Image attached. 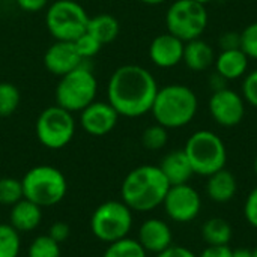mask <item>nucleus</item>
I'll return each instance as SVG.
<instances>
[{
  "mask_svg": "<svg viewBox=\"0 0 257 257\" xmlns=\"http://www.w3.org/2000/svg\"><path fill=\"white\" fill-rule=\"evenodd\" d=\"M158 89L149 69L128 63L111 74L107 84V101L119 116L134 119L151 113Z\"/></svg>",
  "mask_w": 257,
  "mask_h": 257,
  "instance_id": "f257e3e1",
  "label": "nucleus"
},
{
  "mask_svg": "<svg viewBox=\"0 0 257 257\" xmlns=\"http://www.w3.org/2000/svg\"><path fill=\"white\" fill-rule=\"evenodd\" d=\"M170 188L169 181L158 166H139L123 179L120 187L122 202L134 212H149L163 205Z\"/></svg>",
  "mask_w": 257,
  "mask_h": 257,
  "instance_id": "f03ea898",
  "label": "nucleus"
},
{
  "mask_svg": "<svg viewBox=\"0 0 257 257\" xmlns=\"http://www.w3.org/2000/svg\"><path fill=\"white\" fill-rule=\"evenodd\" d=\"M197 111L199 98L196 92L182 83H172L160 87L151 108L155 122L167 130L187 126L193 122Z\"/></svg>",
  "mask_w": 257,
  "mask_h": 257,
  "instance_id": "7ed1b4c3",
  "label": "nucleus"
},
{
  "mask_svg": "<svg viewBox=\"0 0 257 257\" xmlns=\"http://www.w3.org/2000/svg\"><path fill=\"white\" fill-rule=\"evenodd\" d=\"M184 152L191 163L194 175L203 178L224 169L227 163V149L223 139L209 130L193 133L184 146Z\"/></svg>",
  "mask_w": 257,
  "mask_h": 257,
  "instance_id": "20e7f679",
  "label": "nucleus"
},
{
  "mask_svg": "<svg viewBox=\"0 0 257 257\" xmlns=\"http://www.w3.org/2000/svg\"><path fill=\"white\" fill-rule=\"evenodd\" d=\"M24 199L41 208H50L63 200L68 191L65 175L53 166L32 167L21 179Z\"/></svg>",
  "mask_w": 257,
  "mask_h": 257,
  "instance_id": "39448f33",
  "label": "nucleus"
},
{
  "mask_svg": "<svg viewBox=\"0 0 257 257\" xmlns=\"http://www.w3.org/2000/svg\"><path fill=\"white\" fill-rule=\"evenodd\" d=\"M98 92V80L92 69L80 65L74 71L59 77L56 86V104L71 113H80L95 101Z\"/></svg>",
  "mask_w": 257,
  "mask_h": 257,
  "instance_id": "423d86ee",
  "label": "nucleus"
},
{
  "mask_svg": "<svg viewBox=\"0 0 257 257\" xmlns=\"http://www.w3.org/2000/svg\"><path fill=\"white\" fill-rule=\"evenodd\" d=\"M133 221V211L122 200H108L93 211L90 217V230L101 242L111 244L128 238Z\"/></svg>",
  "mask_w": 257,
  "mask_h": 257,
  "instance_id": "0eeeda50",
  "label": "nucleus"
},
{
  "mask_svg": "<svg viewBox=\"0 0 257 257\" xmlns=\"http://www.w3.org/2000/svg\"><path fill=\"white\" fill-rule=\"evenodd\" d=\"M89 23L86 9L75 0H56L45 12V26L56 41H75Z\"/></svg>",
  "mask_w": 257,
  "mask_h": 257,
  "instance_id": "6e6552de",
  "label": "nucleus"
},
{
  "mask_svg": "<svg viewBox=\"0 0 257 257\" xmlns=\"http://www.w3.org/2000/svg\"><path fill=\"white\" fill-rule=\"evenodd\" d=\"M206 6L194 0H175L166 12L167 32L184 42L200 38L208 27Z\"/></svg>",
  "mask_w": 257,
  "mask_h": 257,
  "instance_id": "1a4fd4ad",
  "label": "nucleus"
},
{
  "mask_svg": "<svg viewBox=\"0 0 257 257\" xmlns=\"http://www.w3.org/2000/svg\"><path fill=\"white\" fill-rule=\"evenodd\" d=\"M74 113L56 105L47 107L36 119L35 131L39 143L47 149H62L71 143L75 136Z\"/></svg>",
  "mask_w": 257,
  "mask_h": 257,
  "instance_id": "9d476101",
  "label": "nucleus"
},
{
  "mask_svg": "<svg viewBox=\"0 0 257 257\" xmlns=\"http://www.w3.org/2000/svg\"><path fill=\"white\" fill-rule=\"evenodd\" d=\"M167 217L175 223H190L197 218L202 209L199 191L190 184L172 185L163 202Z\"/></svg>",
  "mask_w": 257,
  "mask_h": 257,
  "instance_id": "9b49d317",
  "label": "nucleus"
},
{
  "mask_svg": "<svg viewBox=\"0 0 257 257\" xmlns=\"http://www.w3.org/2000/svg\"><path fill=\"white\" fill-rule=\"evenodd\" d=\"M209 114L214 122L224 128H233L244 120L247 102L242 95L230 87L212 92L208 102Z\"/></svg>",
  "mask_w": 257,
  "mask_h": 257,
  "instance_id": "f8f14e48",
  "label": "nucleus"
},
{
  "mask_svg": "<svg viewBox=\"0 0 257 257\" xmlns=\"http://www.w3.org/2000/svg\"><path fill=\"white\" fill-rule=\"evenodd\" d=\"M119 117L108 101H93L80 111V125L89 136L102 137L114 130Z\"/></svg>",
  "mask_w": 257,
  "mask_h": 257,
  "instance_id": "ddd939ff",
  "label": "nucleus"
},
{
  "mask_svg": "<svg viewBox=\"0 0 257 257\" xmlns=\"http://www.w3.org/2000/svg\"><path fill=\"white\" fill-rule=\"evenodd\" d=\"M185 42L178 36L166 32L155 36L149 45L151 62L161 69H170L182 63Z\"/></svg>",
  "mask_w": 257,
  "mask_h": 257,
  "instance_id": "4468645a",
  "label": "nucleus"
},
{
  "mask_svg": "<svg viewBox=\"0 0 257 257\" xmlns=\"http://www.w3.org/2000/svg\"><path fill=\"white\" fill-rule=\"evenodd\" d=\"M83 65V59L72 41H56L44 54V66L56 77H62Z\"/></svg>",
  "mask_w": 257,
  "mask_h": 257,
  "instance_id": "2eb2a0df",
  "label": "nucleus"
},
{
  "mask_svg": "<svg viewBox=\"0 0 257 257\" xmlns=\"http://www.w3.org/2000/svg\"><path fill=\"white\" fill-rule=\"evenodd\" d=\"M137 241L146 253L160 254L173 245V233L166 221L160 218H149L142 223Z\"/></svg>",
  "mask_w": 257,
  "mask_h": 257,
  "instance_id": "dca6fc26",
  "label": "nucleus"
},
{
  "mask_svg": "<svg viewBox=\"0 0 257 257\" xmlns=\"http://www.w3.org/2000/svg\"><path fill=\"white\" fill-rule=\"evenodd\" d=\"M214 47L202 38H196L185 42L182 63L193 72H205L214 66L215 62Z\"/></svg>",
  "mask_w": 257,
  "mask_h": 257,
  "instance_id": "f3484780",
  "label": "nucleus"
},
{
  "mask_svg": "<svg viewBox=\"0 0 257 257\" xmlns=\"http://www.w3.org/2000/svg\"><path fill=\"white\" fill-rule=\"evenodd\" d=\"M250 59L241 48L224 50L220 51L214 62V69L218 75H221L227 81L244 78L248 72Z\"/></svg>",
  "mask_w": 257,
  "mask_h": 257,
  "instance_id": "a211bd4d",
  "label": "nucleus"
},
{
  "mask_svg": "<svg viewBox=\"0 0 257 257\" xmlns=\"http://www.w3.org/2000/svg\"><path fill=\"white\" fill-rule=\"evenodd\" d=\"M158 167L161 169L163 175L169 181L170 187L188 184L190 179L194 176V170L184 149H176L166 154Z\"/></svg>",
  "mask_w": 257,
  "mask_h": 257,
  "instance_id": "6ab92c4d",
  "label": "nucleus"
},
{
  "mask_svg": "<svg viewBox=\"0 0 257 257\" xmlns=\"http://www.w3.org/2000/svg\"><path fill=\"white\" fill-rule=\"evenodd\" d=\"M238 191V181L235 175L226 167L208 176L206 181V194L215 203L230 202Z\"/></svg>",
  "mask_w": 257,
  "mask_h": 257,
  "instance_id": "aec40b11",
  "label": "nucleus"
},
{
  "mask_svg": "<svg viewBox=\"0 0 257 257\" xmlns=\"http://www.w3.org/2000/svg\"><path fill=\"white\" fill-rule=\"evenodd\" d=\"M42 221V208L36 203L21 199L15 205L11 206L9 224L17 232H32Z\"/></svg>",
  "mask_w": 257,
  "mask_h": 257,
  "instance_id": "412c9836",
  "label": "nucleus"
},
{
  "mask_svg": "<svg viewBox=\"0 0 257 257\" xmlns=\"http://www.w3.org/2000/svg\"><path fill=\"white\" fill-rule=\"evenodd\" d=\"M86 32L90 33L102 45H105L113 42L119 36L120 24L117 18H114L110 14H98L95 17H89Z\"/></svg>",
  "mask_w": 257,
  "mask_h": 257,
  "instance_id": "4be33fe9",
  "label": "nucleus"
},
{
  "mask_svg": "<svg viewBox=\"0 0 257 257\" xmlns=\"http://www.w3.org/2000/svg\"><path fill=\"white\" fill-rule=\"evenodd\" d=\"M232 226L227 220L220 217L209 218L202 227V238L208 245H229L232 241Z\"/></svg>",
  "mask_w": 257,
  "mask_h": 257,
  "instance_id": "5701e85b",
  "label": "nucleus"
},
{
  "mask_svg": "<svg viewBox=\"0 0 257 257\" xmlns=\"http://www.w3.org/2000/svg\"><path fill=\"white\" fill-rule=\"evenodd\" d=\"M102 257H148V253L137 239L128 236L108 244Z\"/></svg>",
  "mask_w": 257,
  "mask_h": 257,
  "instance_id": "b1692460",
  "label": "nucleus"
},
{
  "mask_svg": "<svg viewBox=\"0 0 257 257\" xmlns=\"http://www.w3.org/2000/svg\"><path fill=\"white\" fill-rule=\"evenodd\" d=\"M21 95L15 84L9 81H0V117L14 114L20 105Z\"/></svg>",
  "mask_w": 257,
  "mask_h": 257,
  "instance_id": "393cba45",
  "label": "nucleus"
},
{
  "mask_svg": "<svg viewBox=\"0 0 257 257\" xmlns=\"http://www.w3.org/2000/svg\"><path fill=\"white\" fill-rule=\"evenodd\" d=\"M20 250V232H17L11 224H0V257H18Z\"/></svg>",
  "mask_w": 257,
  "mask_h": 257,
  "instance_id": "a878e982",
  "label": "nucleus"
},
{
  "mask_svg": "<svg viewBox=\"0 0 257 257\" xmlns=\"http://www.w3.org/2000/svg\"><path fill=\"white\" fill-rule=\"evenodd\" d=\"M60 244L51 239L48 235L36 236L27 250V257H60Z\"/></svg>",
  "mask_w": 257,
  "mask_h": 257,
  "instance_id": "bb28decb",
  "label": "nucleus"
},
{
  "mask_svg": "<svg viewBox=\"0 0 257 257\" xmlns=\"http://www.w3.org/2000/svg\"><path fill=\"white\" fill-rule=\"evenodd\" d=\"M169 142V130L160 123H154L148 126L142 134V145L148 151H160Z\"/></svg>",
  "mask_w": 257,
  "mask_h": 257,
  "instance_id": "cd10ccee",
  "label": "nucleus"
},
{
  "mask_svg": "<svg viewBox=\"0 0 257 257\" xmlns=\"http://www.w3.org/2000/svg\"><path fill=\"white\" fill-rule=\"evenodd\" d=\"M21 199H24L21 181L14 179V178H2L0 179V205L12 206Z\"/></svg>",
  "mask_w": 257,
  "mask_h": 257,
  "instance_id": "c85d7f7f",
  "label": "nucleus"
},
{
  "mask_svg": "<svg viewBox=\"0 0 257 257\" xmlns=\"http://www.w3.org/2000/svg\"><path fill=\"white\" fill-rule=\"evenodd\" d=\"M72 42H74V45H75L77 53L80 54V57H81L83 60L96 56V54L101 51V48H102V44H101L99 41H96V39H95L90 33H87V32H84L81 36H78V38H77L75 41H72Z\"/></svg>",
  "mask_w": 257,
  "mask_h": 257,
  "instance_id": "c756f323",
  "label": "nucleus"
},
{
  "mask_svg": "<svg viewBox=\"0 0 257 257\" xmlns=\"http://www.w3.org/2000/svg\"><path fill=\"white\" fill-rule=\"evenodd\" d=\"M241 33V50L250 60H257V21L244 27Z\"/></svg>",
  "mask_w": 257,
  "mask_h": 257,
  "instance_id": "7c9ffc66",
  "label": "nucleus"
},
{
  "mask_svg": "<svg viewBox=\"0 0 257 257\" xmlns=\"http://www.w3.org/2000/svg\"><path fill=\"white\" fill-rule=\"evenodd\" d=\"M241 95L248 105L257 108V68L248 71L244 75L241 84Z\"/></svg>",
  "mask_w": 257,
  "mask_h": 257,
  "instance_id": "2f4dec72",
  "label": "nucleus"
},
{
  "mask_svg": "<svg viewBox=\"0 0 257 257\" xmlns=\"http://www.w3.org/2000/svg\"><path fill=\"white\" fill-rule=\"evenodd\" d=\"M244 215L247 223L257 229V187L251 190V193L248 194L245 203H244Z\"/></svg>",
  "mask_w": 257,
  "mask_h": 257,
  "instance_id": "473e14b6",
  "label": "nucleus"
},
{
  "mask_svg": "<svg viewBox=\"0 0 257 257\" xmlns=\"http://www.w3.org/2000/svg\"><path fill=\"white\" fill-rule=\"evenodd\" d=\"M218 48H220V51L241 48V33L233 32V30L223 32L218 36Z\"/></svg>",
  "mask_w": 257,
  "mask_h": 257,
  "instance_id": "72a5a7b5",
  "label": "nucleus"
},
{
  "mask_svg": "<svg viewBox=\"0 0 257 257\" xmlns=\"http://www.w3.org/2000/svg\"><path fill=\"white\" fill-rule=\"evenodd\" d=\"M69 235H71V227L65 221H56L54 224H51L48 230V236L59 244L65 242L69 238Z\"/></svg>",
  "mask_w": 257,
  "mask_h": 257,
  "instance_id": "f704fd0d",
  "label": "nucleus"
},
{
  "mask_svg": "<svg viewBox=\"0 0 257 257\" xmlns=\"http://www.w3.org/2000/svg\"><path fill=\"white\" fill-rule=\"evenodd\" d=\"M233 254V250L229 247V245H208L202 253L200 256L197 257H232Z\"/></svg>",
  "mask_w": 257,
  "mask_h": 257,
  "instance_id": "c9c22d12",
  "label": "nucleus"
},
{
  "mask_svg": "<svg viewBox=\"0 0 257 257\" xmlns=\"http://www.w3.org/2000/svg\"><path fill=\"white\" fill-rule=\"evenodd\" d=\"M157 257H197L196 253H193L190 248L182 245H170L163 253L157 254Z\"/></svg>",
  "mask_w": 257,
  "mask_h": 257,
  "instance_id": "e433bc0d",
  "label": "nucleus"
},
{
  "mask_svg": "<svg viewBox=\"0 0 257 257\" xmlns=\"http://www.w3.org/2000/svg\"><path fill=\"white\" fill-rule=\"evenodd\" d=\"M15 3L24 12H38L48 5V0H15Z\"/></svg>",
  "mask_w": 257,
  "mask_h": 257,
  "instance_id": "4c0bfd02",
  "label": "nucleus"
},
{
  "mask_svg": "<svg viewBox=\"0 0 257 257\" xmlns=\"http://www.w3.org/2000/svg\"><path fill=\"white\" fill-rule=\"evenodd\" d=\"M227 80H224L221 75H218L215 71H214V74L209 77V87H212V92H217V90H221V89H224V87H227Z\"/></svg>",
  "mask_w": 257,
  "mask_h": 257,
  "instance_id": "58836bf2",
  "label": "nucleus"
},
{
  "mask_svg": "<svg viewBox=\"0 0 257 257\" xmlns=\"http://www.w3.org/2000/svg\"><path fill=\"white\" fill-rule=\"evenodd\" d=\"M232 257H254L253 256V250H248V248H236L233 250V254Z\"/></svg>",
  "mask_w": 257,
  "mask_h": 257,
  "instance_id": "ea45409f",
  "label": "nucleus"
},
{
  "mask_svg": "<svg viewBox=\"0 0 257 257\" xmlns=\"http://www.w3.org/2000/svg\"><path fill=\"white\" fill-rule=\"evenodd\" d=\"M142 3H145V5H149V6H157V5H161V3H164L166 0H140Z\"/></svg>",
  "mask_w": 257,
  "mask_h": 257,
  "instance_id": "a19ab883",
  "label": "nucleus"
},
{
  "mask_svg": "<svg viewBox=\"0 0 257 257\" xmlns=\"http://www.w3.org/2000/svg\"><path fill=\"white\" fill-rule=\"evenodd\" d=\"M194 2H197V3H200V5H203V6H208V5L212 3L214 0H194Z\"/></svg>",
  "mask_w": 257,
  "mask_h": 257,
  "instance_id": "79ce46f5",
  "label": "nucleus"
},
{
  "mask_svg": "<svg viewBox=\"0 0 257 257\" xmlns=\"http://www.w3.org/2000/svg\"><path fill=\"white\" fill-rule=\"evenodd\" d=\"M253 169H254V173H256V176H257V157H256V160H254V164H253Z\"/></svg>",
  "mask_w": 257,
  "mask_h": 257,
  "instance_id": "37998d69",
  "label": "nucleus"
},
{
  "mask_svg": "<svg viewBox=\"0 0 257 257\" xmlns=\"http://www.w3.org/2000/svg\"><path fill=\"white\" fill-rule=\"evenodd\" d=\"M253 256L257 257V247H256V248H254V250H253Z\"/></svg>",
  "mask_w": 257,
  "mask_h": 257,
  "instance_id": "c03bdc74",
  "label": "nucleus"
}]
</instances>
